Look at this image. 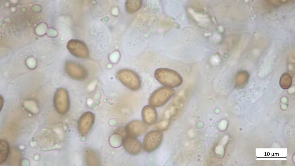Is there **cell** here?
<instances>
[{"label":"cell","instance_id":"ba28073f","mask_svg":"<svg viewBox=\"0 0 295 166\" xmlns=\"http://www.w3.org/2000/svg\"><path fill=\"white\" fill-rule=\"evenodd\" d=\"M66 70L69 76L76 80H84L87 76V72L83 67L72 61L67 63Z\"/></svg>","mask_w":295,"mask_h":166},{"label":"cell","instance_id":"9a60e30c","mask_svg":"<svg viewBox=\"0 0 295 166\" xmlns=\"http://www.w3.org/2000/svg\"><path fill=\"white\" fill-rule=\"evenodd\" d=\"M86 154L87 159L88 160V162L89 163L95 164L94 161H95L97 163V159L96 155L95 156L94 153L92 152H88Z\"/></svg>","mask_w":295,"mask_h":166},{"label":"cell","instance_id":"8992f818","mask_svg":"<svg viewBox=\"0 0 295 166\" xmlns=\"http://www.w3.org/2000/svg\"><path fill=\"white\" fill-rule=\"evenodd\" d=\"M67 48L73 55L79 58L87 59L89 57L88 50L86 44L82 42L77 39L69 41Z\"/></svg>","mask_w":295,"mask_h":166},{"label":"cell","instance_id":"5bb4252c","mask_svg":"<svg viewBox=\"0 0 295 166\" xmlns=\"http://www.w3.org/2000/svg\"><path fill=\"white\" fill-rule=\"evenodd\" d=\"M0 162L1 164L6 160L10 152V147L8 143L5 141L1 140Z\"/></svg>","mask_w":295,"mask_h":166},{"label":"cell","instance_id":"5b68a950","mask_svg":"<svg viewBox=\"0 0 295 166\" xmlns=\"http://www.w3.org/2000/svg\"><path fill=\"white\" fill-rule=\"evenodd\" d=\"M163 134L160 131L154 130L148 132L145 137L143 146L148 152H152L157 148L160 144Z\"/></svg>","mask_w":295,"mask_h":166},{"label":"cell","instance_id":"8fae6325","mask_svg":"<svg viewBox=\"0 0 295 166\" xmlns=\"http://www.w3.org/2000/svg\"><path fill=\"white\" fill-rule=\"evenodd\" d=\"M123 145L126 150L132 155H137L142 150L140 142L135 137L127 136L124 139Z\"/></svg>","mask_w":295,"mask_h":166},{"label":"cell","instance_id":"4fadbf2b","mask_svg":"<svg viewBox=\"0 0 295 166\" xmlns=\"http://www.w3.org/2000/svg\"><path fill=\"white\" fill-rule=\"evenodd\" d=\"M142 3V0H127L125 3L126 10L129 13H135L140 8Z\"/></svg>","mask_w":295,"mask_h":166},{"label":"cell","instance_id":"7a4b0ae2","mask_svg":"<svg viewBox=\"0 0 295 166\" xmlns=\"http://www.w3.org/2000/svg\"><path fill=\"white\" fill-rule=\"evenodd\" d=\"M175 99L165 109L156 127L160 131L167 129L177 118L180 111L179 102Z\"/></svg>","mask_w":295,"mask_h":166},{"label":"cell","instance_id":"6da1fadb","mask_svg":"<svg viewBox=\"0 0 295 166\" xmlns=\"http://www.w3.org/2000/svg\"><path fill=\"white\" fill-rule=\"evenodd\" d=\"M154 77L161 84L171 88L179 86L183 82L182 77L177 72L167 68H160L156 69Z\"/></svg>","mask_w":295,"mask_h":166},{"label":"cell","instance_id":"52a82bcc","mask_svg":"<svg viewBox=\"0 0 295 166\" xmlns=\"http://www.w3.org/2000/svg\"><path fill=\"white\" fill-rule=\"evenodd\" d=\"M95 116L90 112L84 113L80 117L77 125L80 134L84 136L88 134L94 122Z\"/></svg>","mask_w":295,"mask_h":166},{"label":"cell","instance_id":"9c48e42d","mask_svg":"<svg viewBox=\"0 0 295 166\" xmlns=\"http://www.w3.org/2000/svg\"><path fill=\"white\" fill-rule=\"evenodd\" d=\"M128 136L135 137L145 133L148 127L146 124L139 120H133L129 122L125 128Z\"/></svg>","mask_w":295,"mask_h":166},{"label":"cell","instance_id":"7c38bea8","mask_svg":"<svg viewBox=\"0 0 295 166\" xmlns=\"http://www.w3.org/2000/svg\"><path fill=\"white\" fill-rule=\"evenodd\" d=\"M143 120L146 124L152 125L155 124L157 119V114L155 109L150 105L145 106L142 111Z\"/></svg>","mask_w":295,"mask_h":166},{"label":"cell","instance_id":"277c9868","mask_svg":"<svg viewBox=\"0 0 295 166\" xmlns=\"http://www.w3.org/2000/svg\"><path fill=\"white\" fill-rule=\"evenodd\" d=\"M175 90L172 88L166 86L161 87L155 91L149 100L150 105L159 107L164 105L175 94Z\"/></svg>","mask_w":295,"mask_h":166},{"label":"cell","instance_id":"3957f363","mask_svg":"<svg viewBox=\"0 0 295 166\" xmlns=\"http://www.w3.org/2000/svg\"><path fill=\"white\" fill-rule=\"evenodd\" d=\"M116 77L124 85L131 90H137L141 87V83L139 76L131 70L121 69L117 73Z\"/></svg>","mask_w":295,"mask_h":166},{"label":"cell","instance_id":"30bf717a","mask_svg":"<svg viewBox=\"0 0 295 166\" xmlns=\"http://www.w3.org/2000/svg\"><path fill=\"white\" fill-rule=\"evenodd\" d=\"M55 106L60 113L64 114L68 110L70 103L68 95L65 89H61L58 91L55 101Z\"/></svg>","mask_w":295,"mask_h":166}]
</instances>
